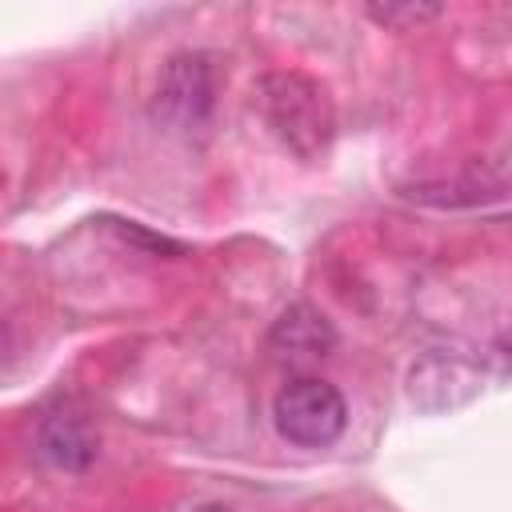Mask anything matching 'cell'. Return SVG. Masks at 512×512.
Instances as JSON below:
<instances>
[{
  "label": "cell",
  "instance_id": "obj_7",
  "mask_svg": "<svg viewBox=\"0 0 512 512\" xmlns=\"http://www.w3.org/2000/svg\"><path fill=\"white\" fill-rule=\"evenodd\" d=\"M440 12V4H368V16L388 28H416L424 20H436Z\"/></svg>",
  "mask_w": 512,
  "mask_h": 512
},
{
  "label": "cell",
  "instance_id": "obj_1",
  "mask_svg": "<svg viewBox=\"0 0 512 512\" xmlns=\"http://www.w3.org/2000/svg\"><path fill=\"white\" fill-rule=\"evenodd\" d=\"M256 104L268 132L300 160H324L336 140V104L328 88L296 68H276L256 80Z\"/></svg>",
  "mask_w": 512,
  "mask_h": 512
},
{
  "label": "cell",
  "instance_id": "obj_8",
  "mask_svg": "<svg viewBox=\"0 0 512 512\" xmlns=\"http://www.w3.org/2000/svg\"><path fill=\"white\" fill-rule=\"evenodd\" d=\"M196 512H236V508H224V504H204V508H196Z\"/></svg>",
  "mask_w": 512,
  "mask_h": 512
},
{
  "label": "cell",
  "instance_id": "obj_6",
  "mask_svg": "<svg viewBox=\"0 0 512 512\" xmlns=\"http://www.w3.org/2000/svg\"><path fill=\"white\" fill-rule=\"evenodd\" d=\"M268 348L288 364H312L336 348V332H332L328 316L316 312L312 304H292L276 316V324L268 332Z\"/></svg>",
  "mask_w": 512,
  "mask_h": 512
},
{
  "label": "cell",
  "instance_id": "obj_3",
  "mask_svg": "<svg viewBox=\"0 0 512 512\" xmlns=\"http://www.w3.org/2000/svg\"><path fill=\"white\" fill-rule=\"evenodd\" d=\"M272 420L288 444L328 448L332 440H340V432L348 424V404L336 384H328L320 376H296L276 392Z\"/></svg>",
  "mask_w": 512,
  "mask_h": 512
},
{
  "label": "cell",
  "instance_id": "obj_4",
  "mask_svg": "<svg viewBox=\"0 0 512 512\" xmlns=\"http://www.w3.org/2000/svg\"><path fill=\"white\" fill-rule=\"evenodd\" d=\"M484 372L488 360L484 352H456V348H436L424 352L412 368H408V400L420 412H448L468 404L480 388H484Z\"/></svg>",
  "mask_w": 512,
  "mask_h": 512
},
{
  "label": "cell",
  "instance_id": "obj_5",
  "mask_svg": "<svg viewBox=\"0 0 512 512\" xmlns=\"http://www.w3.org/2000/svg\"><path fill=\"white\" fill-rule=\"evenodd\" d=\"M36 452H40L44 464H52L60 472H84L96 460L100 440H96V428H92V420L84 412L60 408V412L40 420Z\"/></svg>",
  "mask_w": 512,
  "mask_h": 512
},
{
  "label": "cell",
  "instance_id": "obj_2",
  "mask_svg": "<svg viewBox=\"0 0 512 512\" xmlns=\"http://www.w3.org/2000/svg\"><path fill=\"white\" fill-rule=\"evenodd\" d=\"M216 108V72L204 52H176L164 60L156 92H152V120L176 136H196L208 128Z\"/></svg>",
  "mask_w": 512,
  "mask_h": 512
}]
</instances>
